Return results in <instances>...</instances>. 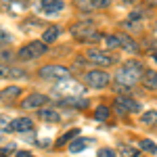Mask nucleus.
<instances>
[{
  "label": "nucleus",
  "mask_w": 157,
  "mask_h": 157,
  "mask_svg": "<svg viewBox=\"0 0 157 157\" xmlns=\"http://www.w3.org/2000/svg\"><path fill=\"white\" fill-rule=\"evenodd\" d=\"M140 75H143V65L138 61H128L120 71H117L115 80H117L120 86H134L138 80H143Z\"/></svg>",
  "instance_id": "nucleus-1"
},
{
  "label": "nucleus",
  "mask_w": 157,
  "mask_h": 157,
  "mask_svg": "<svg viewBox=\"0 0 157 157\" xmlns=\"http://www.w3.org/2000/svg\"><path fill=\"white\" fill-rule=\"evenodd\" d=\"M55 94L57 97H78V94H84V86L73 82L71 78H65V80H59V84L55 86Z\"/></svg>",
  "instance_id": "nucleus-2"
},
{
  "label": "nucleus",
  "mask_w": 157,
  "mask_h": 157,
  "mask_svg": "<svg viewBox=\"0 0 157 157\" xmlns=\"http://www.w3.org/2000/svg\"><path fill=\"white\" fill-rule=\"evenodd\" d=\"M46 52V42H29L25 44L23 48H19V59L21 61H29V59H36V57H42Z\"/></svg>",
  "instance_id": "nucleus-3"
},
{
  "label": "nucleus",
  "mask_w": 157,
  "mask_h": 157,
  "mask_svg": "<svg viewBox=\"0 0 157 157\" xmlns=\"http://www.w3.org/2000/svg\"><path fill=\"white\" fill-rule=\"evenodd\" d=\"M84 80L90 88H105L109 84V80H111V75L107 71H103V69H92V71H86Z\"/></svg>",
  "instance_id": "nucleus-4"
},
{
  "label": "nucleus",
  "mask_w": 157,
  "mask_h": 157,
  "mask_svg": "<svg viewBox=\"0 0 157 157\" xmlns=\"http://www.w3.org/2000/svg\"><path fill=\"white\" fill-rule=\"evenodd\" d=\"M38 75L42 80H65V78H69V69L63 65H46L38 71Z\"/></svg>",
  "instance_id": "nucleus-5"
},
{
  "label": "nucleus",
  "mask_w": 157,
  "mask_h": 157,
  "mask_svg": "<svg viewBox=\"0 0 157 157\" xmlns=\"http://www.w3.org/2000/svg\"><path fill=\"white\" fill-rule=\"evenodd\" d=\"M71 34L78 38V40H82V42H84V40H98V38H101L98 32H97V27L90 25V23H78L71 29Z\"/></svg>",
  "instance_id": "nucleus-6"
},
{
  "label": "nucleus",
  "mask_w": 157,
  "mask_h": 157,
  "mask_svg": "<svg viewBox=\"0 0 157 157\" xmlns=\"http://www.w3.org/2000/svg\"><path fill=\"white\" fill-rule=\"evenodd\" d=\"M115 109H117V113L124 115V113H130V111H140V105L128 97H117L115 98Z\"/></svg>",
  "instance_id": "nucleus-7"
},
{
  "label": "nucleus",
  "mask_w": 157,
  "mask_h": 157,
  "mask_svg": "<svg viewBox=\"0 0 157 157\" xmlns=\"http://www.w3.org/2000/svg\"><path fill=\"white\" fill-rule=\"evenodd\" d=\"M86 57L94 65H111V63H115V57H111V55L103 52V50H88Z\"/></svg>",
  "instance_id": "nucleus-8"
},
{
  "label": "nucleus",
  "mask_w": 157,
  "mask_h": 157,
  "mask_svg": "<svg viewBox=\"0 0 157 157\" xmlns=\"http://www.w3.org/2000/svg\"><path fill=\"white\" fill-rule=\"evenodd\" d=\"M46 101H48V97H46V94H38V92H34V94H29V97L23 98L21 107H23V109H36V107L46 105Z\"/></svg>",
  "instance_id": "nucleus-9"
},
{
  "label": "nucleus",
  "mask_w": 157,
  "mask_h": 157,
  "mask_svg": "<svg viewBox=\"0 0 157 157\" xmlns=\"http://www.w3.org/2000/svg\"><path fill=\"white\" fill-rule=\"evenodd\" d=\"M61 105H67L73 109H86L88 107V98H84V94H78V97H65L61 101Z\"/></svg>",
  "instance_id": "nucleus-10"
},
{
  "label": "nucleus",
  "mask_w": 157,
  "mask_h": 157,
  "mask_svg": "<svg viewBox=\"0 0 157 157\" xmlns=\"http://www.w3.org/2000/svg\"><path fill=\"white\" fill-rule=\"evenodd\" d=\"M40 11L46 13V15H55V13L63 11V0H42V6Z\"/></svg>",
  "instance_id": "nucleus-11"
},
{
  "label": "nucleus",
  "mask_w": 157,
  "mask_h": 157,
  "mask_svg": "<svg viewBox=\"0 0 157 157\" xmlns=\"http://www.w3.org/2000/svg\"><path fill=\"white\" fill-rule=\"evenodd\" d=\"M32 126H34V121L29 120V117H19V120L13 121V130L15 132H29Z\"/></svg>",
  "instance_id": "nucleus-12"
},
{
  "label": "nucleus",
  "mask_w": 157,
  "mask_h": 157,
  "mask_svg": "<svg viewBox=\"0 0 157 157\" xmlns=\"http://www.w3.org/2000/svg\"><path fill=\"white\" fill-rule=\"evenodd\" d=\"M88 145H92V138H75L69 143V151L71 153H80V151H84Z\"/></svg>",
  "instance_id": "nucleus-13"
},
{
  "label": "nucleus",
  "mask_w": 157,
  "mask_h": 157,
  "mask_svg": "<svg viewBox=\"0 0 157 157\" xmlns=\"http://www.w3.org/2000/svg\"><path fill=\"white\" fill-rule=\"evenodd\" d=\"M143 84L149 90H157V71H145L143 73Z\"/></svg>",
  "instance_id": "nucleus-14"
},
{
  "label": "nucleus",
  "mask_w": 157,
  "mask_h": 157,
  "mask_svg": "<svg viewBox=\"0 0 157 157\" xmlns=\"http://www.w3.org/2000/svg\"><path fill=\"white\" fill-rule=\"evenodd\" d=\"M120 48L128 50V52H136V42H134L130 36H126V34H120Z\"/></svg>",
  "instance_id": "nucleus-15"
},
{
  "label": "nucleus",
  "mask_w": 157,
  "mask_h": 157,
  "mask_svg": "<svg viewBox=\"0 0 157 157\" xmlns=\"http://www.w3.org/2000/svg\"><path fill=\"white\" fill-rule=\"evenodd\" d=\"M59 34H61V27H57V25H55V27H50V29H46V32H44V38H42V40H44L46 44H50V42H55V40L59 38Z\"/></svg>",
  "instance_id": "nucleus-16"
},
{
  "label": "nucleus",
  "mask_w": 157,
  "mask_h": 157,
  "mask_svg": "<svg viewBox=\"0 0 157 157\" xmlns=\"http://www.w3.org/2000/svg\"><path fill=\"white\" fill-rule=\"evenodd\" d=\"M78 132H80V130H78V128H73V130H69V132H65L63 134V136H61L59 140H57V145H65V143H71L73 138H75V136H78Z\"/></svg>",
  "instance_id": "nucleus-17"
},
{
  "label": "nucleus",
  "mask_w": 157,
  "mask_h": 157,
  "mask_svg": "<svg viewBox=\"0 0 157 157\" xmlns=\"http://www.w3.org/2000/svg\"><path fill=\"white\" fill-rule=\"evenodd\" d=\"M0 94H2V98H6V101H11V98H15L17 94H21V90H19L17 86H9V88H4V90H2Z\"/></svg>",
  "instance_id": "nucleus-18"
},
{
  "label": "nucleus",
  "mask_w": 157,
  "mask_h": 157,
  "mask_svg": "<svg viewBox=\"0 0 157 157\" xmlns=\"http://www.w3.org/2000/svg\"><path fill=\"white\" fill-rule=\"evenodd\" d=\"M140 149L143 151H149V153H153V155H157V147H155V143L153 140H149V138H145V140H140Z\"/></svg>",
  "instance_id": "nucleus-19"
},
{
  "label": "nucleus",
  "mask_w": 157,
  "mask_h": 157,
  "mask_svg": "<svg viewBox=\"0 0 157 157\" xmlns=\"http://www.w3.org/2000/svg\"><path fill=\"white\" fill-rule=\"evenodd\" d=\"M143 121L149 126H157V111H145L143 113Z\"/></svg>",
  "instance_id": "nucleus-20"
},
{
  "label": "nucleus",
  "mask_w": 157,
  "mask_h": 157,
  "mask_svg": "<svg viewBox=\"0 0 157 157\" xmlns=\"http://www.w3.org/2000/svg\"><path fill=\"white\" fill-rule=\"evenodd\" d=\"M103 40L107 48H120V36H105Z\"/></svg>",
  "instance_id": "nucleus-21"
},
{
  "label": "nucleus",
  "mask_w": 157,
  "mask_h": 157,
  "mask_svg": "<svg viewBox=\"0 0 157 157\" xmlns=\"http://www.w3.org/2000/svg\"><path fill=\"white\" fill-rule=\"evenodd\" d=\"M120 155H121V157H138V149H136V147L126 145V147L120 151Z\"/></svg>",
  "instance_id": "nucleus-22"
},
{
  "label": "nucleus",
  "mask_w": 157,
  "mask_h": 157,
  "mask_svg": "<svg viewBox=\"0 0 157 157\" xmlns=\"http://www.w3.org/2000/svg\"><path fill=\"white\" fill-rule=\"evenodd\" d=\"M40 117L46 120V121H57V120H59V115H57L52 109H44V111H40Z\"/></svg>",
  "instance_id": "nucleus-23"
},
{
  "label": "nucleus",
  "mask_w": 157,
  "mask_h": 157,
  "mask_svg": "<svg viewBox=\"0 0 157 157\" xmlns=\"http://www.w3.org/2000/svg\"><path fill=\"white\" fill-rule=\"evenodd\" d=\"M0 130L2 132H15L13 130V121H9V117H4V115H0Z\"/></svg>",
  "instance_id": "nucleus-24"
},
{
  "label": "nucleus",
  "mask_w": 157,
  "mask_h": 157,
  "mask_svg": "<svg viewBox=\"0 0 157 157\" xmlns=\"http://www.w3.org/2000/svg\"><path fill=\"white\" fill-rule=\"evenodd\" d=\"M94 117H97L98 121H101V120L105 121V120L109 117V109H107V107H98L97 111H94Z\"/></svg>",
  "instance_id": "nucleus-25"
},
{
  "label": "nucleus",
  "mask_w": 157,
  "mask_h": 157,
  "mask_svg": "<svg viewBox=\"0 0 157 157\" xmlns=\"http://www.w3.org/2000/svg\"><path fill=\"white\" fill-rule=\"evenodd\" d=\"M90 2H92L94 9H107L109 4H111V0H90Z\"/></svg>",
  "instance_id": "nucleus-26"
},
{
  "label": "nucleus",
  "mask_w": 157,
  "mask_h": 157,
  "mask_svg": "<svg viewBox=\"0 0 157 157\" xmlns=\"http://www.w3.org/2000/svg\"><path fill=\"white\" fill-rule=\"evenodd\" d=\"M21 9H25V2H21V0H15V2H11V11H13V13H19Z\"/></svg>",
  "instance_id": "nucleus-27"
},
{
  "label": "nucleus",
  "mask_w": 157,
  "mask_h": 157,
  "mask_svg": "<svg viewBox=\"0 0 157 157\" xmlns=\"http://www.w3.org/2000/svg\"><path fill=\"white\" fill-rule=\"evenodd\" d=\"M98 157H115V153H113L111 149H101V151H98Z\"/></svg>",
  "instance_id": "nucleus-28"
},
{
  "label": "nucleus",
  "mask_w": 157,
  "mask_h": 157,
  "mask_svg": "<svg viewBox=\"0 0 157 157\" xmlns=\"http://www.w3.org/2000/svg\"><path fill=\"white\" fill-rule=\"evenodd\" d=\"M140 17H143V11H132L130 13V19H132V21H138Z\"/></svg>",
  "instance_id": "nucleus-29"
},
{
  "label": "nucleus",
  "mask_w": 157,
  "mask_h": 157,
  "mask_svg": "<svg viewBox=\"0 0 157 157\" xmlns=\"http://www.w3.org/2000/svg\"><path fill=\"white\" fill-rule=\"evenodd\" d=\"M15 157H32V155H29L27 151H17V153H15Z\"/></svg>",
  "instance_id": "nucleus-30"
},
{
  "label": "nucleus",
  "mask_w": 157,
  "mask_h": 157,
  "mask_svg": "<svg viewBox=\"0 0 157 157\" xmlns=\"http://www.w3.org/2000/svg\"><path fill=\"white\" fill-rule=\"evenodd\" d=\"M11 69H6V67H0V78H4V75H9Z\"/></svg>",
  "instance_id": "nucleus-31"
},
{
  "label": "nucleus",
  "mask_w": 157,
  "mask_h": 157,
  "mask_svg": "<svg viewBox=\"0 0 157 157\" xmlns=\"http://www.w3.org/2000/svg\"><path fill=\"white\" fill-rule=\"evenodd\" d=\"M78 6H86V9H88L90 4H88V0H78Z\"/></svg>",
  "instance_id": "nucleus-32"
},
{
  "label": "nucleus",
  "mask_w": 157,
  "mask_h": 157,
  "mask_svg": "<svg viewBox=\"0 0 157 157\" xmlns=\"http://www.w3.org/2000/svg\"><path fill=\"white\" fill-rule=\"evenodd\" d=\"M4 40H6V34H4V32L0 29V42H4Z\"/></svg>",
  "instance_id": "nucleus-33"
},
{
  "label": "nucleus",
  "mask_w": 157,
  "mask_h": 157,
  "mask_svg": "<svg viewBox=\"0 0 157 157\" xmlns=\"http://www.w3.org/2000/svg\"><path fill=\"white\" fill-rule=\"evenodd\" d=\"M147 2H149L151 6H157V0H147Z\"/></svg>",
  "instance_id": "nucleus-34"
},
{
  "label": "nucleus",
  "mask_w": 157,
  "mask_h": 157,
  "mask_svg": "<svg viewBox=\"0 0 157 157\" xmlns=\"http://www.w3.org/2000/svg\"><path fill=\"white\" fill-rule=\"evenodd\" d=\"M126 2H134V0H126Z\"/></svg>",
  "instance_id": "nucleus-35"
},
{
  "label": "nucleus",
  "mask_w": 157,
  "mask_h": 157,
  "mask_svg": "<svg viewBox=\"0 0 157 157\" xmlns=\"http://www.w3.org/2000/svg\"><path fill=\"white\" fill-rule=\"evenodd\" d=\"M155 61H157V52H155Z\"/></svg>",
  "instance_id": "nucleus-36"
}]
</instances>
